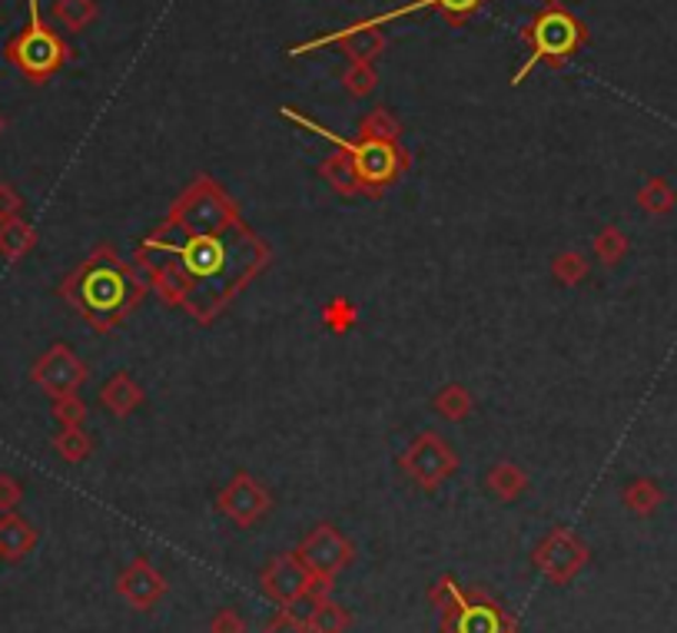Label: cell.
I'll list each match as a JSON object with an SVG mask.
<instances>
[{
  "instance_id": "32",
  "label": "cell",
  "mask_w": 677,
  "mask_h": 633,
  "mask_svg": "<svg viewBox=\"0 0 677 633\" xmlns=\"http://www.w3.org/2000/svg\"><path fill=\"white\" fill-rule=\"evenodd\" d=\"M263 633H310V627H306V621H303L300 614H293V611L283 608L280 614H273V617L266 621Z\"/></svg>"
},
{
  "instance_id": "9",
  "label": "cell",
  "mask_w": 677,
  "mask_h": 633,
  "mask_svg": "<svg viewBox=\"0 0 677 633\" xmlns=\"http://www.w3.org/2000/svg\"><path fill=\"white\" fill-rule=\"evenodd\" d=\"M296 558L306 564V571L320 581H336L342 571L355 561V544L338 531L333 521H320L313 531L303 534L296 544Z\"/></svg>"
},
{
  "instance_id": "21",
  "label": "cell",
  "mask_w": 677,
  "mask_h": 633,
  "mask_svg": "<svg viewBox=\"0 0 677 633\" xmlns=\"http://www.w3.org/2000/svg\"><path fill=\"white\" fill-rule=\"evenodd\" d=\"M50 448L67 461V464H83L90 455H93V438L87 435L83 425H73V428H60L50 441Z\"/></svg>"
},
{
  "instance_id": "19",
  "label": "cell",
  "mask_w": 677,
  "mask_h": 633,
  "mask_svg": "<svg viewBox=\"0 0 677 633\" xmlns=\"http://www.w3.org/2000/svg\"><path fill=\"white\" fill-rule=\"evenodd\" d=\"M37 229L20 216V219H10V223H0V256L7 263H20L27 259L33 249H37Z\"/></svg>"
},
{
  "instance_id": "18",
  "label": "cell",
  "mask_w": 677,
  "mask_h": 633,
  "mask_svg": "<svg viewBox=\"0 0 677 633\" xmlns=\"http://www.w3.org/2000/svg\"><path fill=\"white\" fill-rule=\"evenodd\" d=\"M485 488H488L492 498L512 504V501H518L528 491V474L515 461H498V464H492L485 471Z\"/></svg>"
},
{
  "instance_id": "35",
  "label": "cell",
  "mask_w": 677,
  "mask_h": 633,
  "mask_svg": "<svg viewBox=\"0 0 677 633\" xmlns=\"http://www.w3.org/2000/svg\"><path fill=\"white\" fill-rule=\"evenodd\" d=\"M641 206H648L651 213H661L671 206V193L665 190V183H648V190L641 193Z\"/></svg>"
},
{
  "instance_id": "13",
  "label": "cell",
  "mask_w": 677,
  "mask_h": 633,
  "mask_svg": "<svg viewBox=\"0 0 677 633\" xmlns=\"http://www.w3.org/2000/svg\"><path fill=\"white\" fill-rule=\"evenodd\" d=\"M166 591H170L166 574H163L160 568H153L150 558H133V561L120 571V578H117V594H120V601H127V608H133V611H140V614L153 611V608L166 598Z\"/></svg>"
},
{
  "instance_id": "26",
  "label": "cell",
  "mask_w": 677,
  "mask_h": 633,
  "mask_svg": "<svg viewBox=\"0 0 677 633\" xmlns=\"http://www.w3.org/2000/svg\"><path fill=\"white\" fill-rule=\"evenodd\" d=\"M588 259L582 256V253H575V249H568V253H558L555 259H552V276L562 283V286H578V283H585L588 279Z\"/></svg>"
},
{
  "instance_id": "16",
  "label": "cell",
  "mask_w": 677,
  "mask_h": 633,
  "mask_svg": "<svg viewBox=\"0 0 677 633\" xmlns=\"http://www.w3.org/2000/svg\"><path fill=\"white\" fill-rule=\"evenodd\" d=\"M146 401V391L140 388V381L127 371H117L103 388H100V405L113 415V418H130L140 405Z\"/></svg>"
},
{
  "instance_id": "27",
  "label": "cell",
  "mask_w": 677,
  "mask_h": 633,
  "mask_svg": "<svg viewBox=\"0 0 677 633\" xmlns=\"http://www.w3.org/2000/svg\"><path fill=\"white\" fill-rule=\"evenodd\" d=\"M50 415H53V421H57L60 428H73V425H83V421H87L90 408H87V401H83L80 395H63V398H53Z\"/></svg>"
},
{
  "instance_id": "3",
  "label": "cell",
  "mask_w": 677,
  "mask_h": 633,
  "mask_svg": "<svg viewBox=\"0 0 677 633\" xmlns=\"http://www.w3.org/2000/svg\"><path fill=\"white\" fill-rule=\"evenodd\" d=\"M280 116L303 126V130H310V133H316V136H323V140H330L336 150H345L355 173H358V180H362V196L365 200H382L412 170V153L398 140H372V136H362V133L355 140H345V136L333 133L330 126L316 123L313 116L300 113L296 106H280Z\"/></svg>"
},
{
  "instance_id": "7",
  "label": "cell",
  "mask_w": 677,
  "mask_h": 633,
  "mask_svg": "<svg viewBox=\"0 0 677 633\" xmlns=\"http://www.w3.org/2000/svg\"><path fill=\"white\" fill-rule=\"evenodd\" d=\"M458 451L438 435V431H422L408 441V448L398 455L402 474L418 488V491H438L448 478L458 474Z\"/></svg>"
},
{
  "instance_id": "1",
  "label": "cell",
  "mask_w": 677,
  "mask_h": 633,
  "mask_svg": "<svg viewBox=\"0 0 677 633\" xmlns=\"http://www.w3.org/2000/svg\"><path fill=\"white\" fill-rule=\"evenodd\" d=\"M273 246L243 219L236 200L206 173L170 203L133 253V266L163 306L213 325L270 269Z\"/></svg>"
},
{
  "instance_id": "37",
  "label": "cell",
  "mask_w": 677,
  "mask_h": 633,
  "mask_svg": "<svg viewBox=\"0 0 677 633\" xmlns=\"http://www.w3.org/2000/svg\"><path fill=\"white\" fill-rule=\"evenodd\" d=\"M542 3H555V0H542Z\"/></svg>"
},
{
  "instance_id": "22",
  "label": "cell",
  "mask_w": 677,
  "mask_h": 633,
  "mask_svg": "<svg viewBox=\"0 0 677 633\" xmlns=\"http://www.w3.org/2000/svg\"><path fill=\"white\" fill-rule=\"evenodd\" d=\"M306 627H310V633H348V627H352V611L342 608L333 598H326V601H320V604L306 614Z\"/></svg>"
},
{
  "instance_id": "23",
  "label": "cell",
  "mask_w": 677,
  "mask_h": 633,
  "mask_svg": "<svg viewBox=\"0 0 677 633\" xmlns=\"http://www.w3.org/2000/svg\"><path fill=\"white\" fill-rule=\"evenodd\" d=\"M97 0H53V20L63 23L70 33H83L97 20Z\"/></svg>"
},
{
  "instance_id": "31",
  "label": "cell",
  "mask_w": 677,
  "mask_h": 633,
  "mask_svg": "<svg viewBox=\"0 0 677 633\" xmlns=\"http://www.w3.org/2000/svg\"><path fill=\"white\" fill-rule=\"evenodd\" d=\"M210 633H250V624H246V617H243L240 611L223 608V611H216V614H213V621H210Z\"/></svg>"
},
{
  "instance_id": "10",
  "label": "cell",
  "mask_w": 677,
  "mask_h": 633,
  "mask_svg": "<svg viewBox=\"0 0 677 633\" xmlns=\"http://www.w3.org/2000/svg\"><path fill=\"white\" fill-rule=\"evenodd\" d=\"M87 378H90L87 361H83L67 341H53V345L30 365V381H33L47 398L77 395Z\"/></svg>"
},
{
  "instance_id": "11",
  "label": "cell",
  "mask_w": 677,
  "mask_h": 633,
  "mask_svg": "<svg viewBox=\"0 0 677 633\" xmlns=\"http://www.w3.org/2000/svg\"><path fill=\"white\" fill-rule=\"evenodd\" d=\"M216 511L246 531V528H256L273 511V494L250 471H236L226 481V488L216 494Z\"/></svg>"
},
{
  "instance_id": "29",
  "label": "cell",
  "mask_w": 677,
  "mask_h": 633,
  "mask_svg": "<svg viewBox=\"0 0 677 633\" xmlns=\"http://www.w3.org/2000/svg\"><path fill=\"white\" fill-rule=\"evenodd\" d=\"M355 318H358V309L348 303V299H333L326 309H323V321H326V328L330 331H348L352 325H355Z\"/></svg>"
},
{
  "instance_id": "8",
  "label": "cell",
  "mask_w": 677,
  "mask_h": 633,
  "mask_svg": "<svg viewBox=\"0 0 677 633\" xmlns=\"http://www.w3.org/2000/svg\"><path fill=\"white\" fill-rule=\"evenodd\" d=\"M588 558H592L588 544L568 528H552L532 548V568L555 588H568L585 571Z\"/></svg>"
},
{
  "instance_id": "24",
  "label": "cell",
  "mask_w": 677,
  "mask_h": 633,
  "mask_svg": "<svg viewBox=\"0 0 677 633\" xmlns=\"http://www.w3.org/2000/svg\"><path fill=\"white\" fill-rule=\"evenodd\" d=\"M338 80H342V86H345V93H348V96L365 100V96H368V93H375V86H378V70H375V63H358V60H348Z\"/></svg>"
},
{
  "instance_id": "2",
  "label": "cell",
  "mask_w": 677,
  "mask_h": 633,
  "mask_svg": "<svg viewBox=\"0 0 677 633\" xmlns=\"http://www.w3.org/2000/svg\"><path fill=\"white\" fill-rule=\"evenodd\" d=\"M146 293L150 283L143 273L113 243H97L57 286V296L100 335L120 328Z\"/></svg>"
},
{
  "instance_id": "6",
  "label": "cell",
  "mask_w": 677,
  "mask_h": 633,
  "mask_svg": "<svg viewBox=\"0 0 677 633\" xmlns=\"http://www.w3.org/2000/svg\"><path fill=\"white\" fill-rule=\"evenodd\" d=\"M27 10H30L27 27H23L17 37H10V40L3 43V57H7V63L17 67L30 83L40 86V83H47L50 76H57V73L70 63L73 50H70V43L43 20L40 0H27Z\"/></svg>"
},
{
  "instance_id": "25",
  "label": "cell",
  "mask_w": 677,
  "mask_h": 633,
  "mask_svg": "<svg viewBox=\"0 0 677 633\" xmlns=\"http://www.w3.org/2000/svg\"><path fill=\"white\" fill-rule=\"evenodd\" d=\"M358 133L372 136V140H398L402 136V123L385 106H375L372 113H365L358 120Z\"/></svg>"
},
{
  "instance_id": "5",
  "label": "cell",
  "mask_w": 677,
  "mask_h": 633,
  "mask_svg": "<svg viewBox=\"0 0 677 633\" xmlns=\"http://www.w3.org/2000/svg\"><path fill=\"white\" fill-rule=\"evenodd\" d=\"M428 601L438 611L442 633H515L518 621L482 588H465L452 574L435 578Z\"/></svg>"
},
{
  "instance_id": "15",
  "label": "cell",
  "mask_w": 677,
  "mask_h": 633,
  "mask_svg": "<svg viewBox=\"0 0 677 633\" xmlns=\"http://www.w3.org/2000/svg\"><path fill=\"white\" fill-rule=\"evenodd\" d=\"M37 541H40V531L23 514H17V511L0 514V561H7V564L23 561L27 554H33Z\"/></svg>"
},
{
  "instance_id": "17",
  "label": "cell",
  "mask_w": 677,
  "mask_h": 633,
  "mask_svg": "<svg viewBox=\"0 0 677 633\" xmlns=\"http://www.w3.org/2000/svg\"><path fill=\"white\" fill-rule=\"evenodd\" d=\"M320 176L326 180V186H330L336 196H342V200L362 196V180H358V173H355V166H352V160H348L345 150H333V153L320 163Z\"/></svg>"
},
{
  "instance_id": "14",
  "label": "cell",
  "mask_w": 677,
  "mask_h": 633,
  "mask_svg": "<svg viewBox=\"0 0 677 633\" xmlns=\"http://www.w3.org/2000/svg\"><path fill=\"white\" fill-rule=\"evenodd\" d=\"M485 3H488V0H408V3H402V7H395V10H385V13H378V17H368V20H362V23H365V27H382V23L412 17V13H418V10H435V13L445 17L452 27H462L465 20H472V17L478 13Z\"/></svg>"
},
{
  "instance_id": "34",
  "label": "cell",
  "mask_w": 677,
  "mask_h": 633,
  "mask_svg": "<svg viewBox=\"0 0 677 633\" xmlns=\"http://www.w3.org/2000/svg\"><path fill=\"white\" fill-rule=\"evenodd\" d=\"M20 213H23V196L10 183H0V223L20 219Z\"/></svg>"
},
{
  "instance_id": "36",
  "label": "cell",
  "mask_w": 677,
  "mask_h": 633,
  "mask_svg": "<svg viewBox=\"0 0 677 633\" xmlns=\"http://www.w3.org/2000/svg\"><path fill=\"white\" fill-rule=\"evenodd\" d=\"M3 130H7V120L0 116V136H3Z\"/></svg>"
},
{
  "instance_id": "33",
  "label": "cell",
  "mask_w": 677,
  "mask_h": 633,
  "mask_svg": "<svg viewBox=\"0 0 677 633\" xmlns=\"http://www.w3.org/2000/svg\"><path fill=\"white\" fill-rule=\"evenodd\" d=\"M23 501V484L13 474H0V514L17 511Z\"/></svg>"
},
{
  "instance_id": "28",
  "label": "cell",
  "mask_w": 677,
  "mask_h": 633,
  "mask_svg": "<svg viewBox=\"0 0 677 633\" xmlns=\"http://www.w3.org/2000/svg\"><path fill=\"white\" fill-rule=\"evenodd\" d=\"M625 236H622V229H615V226H605L598 236H595V259L598 263H605V266H615L622 256H625Z\"/></svg>"
},
{
  "instance_id": "20",
  "label": "cell",
  "mask_w": 677,
  "mask_h": 633,
  "mask_svg": "<svg viewBox=\"0 0 677 633\" xmlns=\"http://www.w3.org/2000/svg\"><path fill=\"white\" fill-rule=\"evenodd\" d=\"M432 408H435L445 421H455V425H458V421L472 418V411H475V395H472L462 381H452V385H445V388L435 391Z\"/></svg>"
},
{
  "instance_id": "4",
  "label": "cell",
  "mask_w": 677,
  "mask_h": 633,
  "mask_svg": "<svg viewBox=\"0 0 677 633\" xmlns=\"http://www.w3.org/2000/svg\"><path fill=\"white\" fill-rule=\"evenodd\" d=\"M522 43L528 47L525 63L515 70L512 86H522L538 67L562 70L568 60H575L588 47V27L582 17H575L565 3H545L525 27H522Z\"/></svg>"
},
{
  "instance_id": "30",
  "label": "cell",
  "mask_w": 677,
  "mask_h": 633,
  "mask_svg": "<svg viewBox=\"0 0 677 633\" xmlns=\"http://www.w3.org/2000/svg\"><path fill=\"white\" fill-rule=\"evenodd\" d=\"M658 491L648 484V481H638V484H631L628 491H625V504L631 508V511H638V514H648L655 504H658Z\"/></svg>"
},
{
  "instance_id": "12",
  "label": "cell",
  "mask_w": 677,
  "mask_h": 633,
  "mask_svg": "<svg viewBox=\"0 0 677 633\" xmlns=\"http://www.w3.org/2000/svg\"><path fill=\"white\" fill-rule=\"evenodd\" d=\"M260 588L270 601H276L280 608H296L310 588H313V574L306 571V564L296 558V551L290 554H273L266 561V568L260 571Z\"/></svg>"
}]
</instances>
